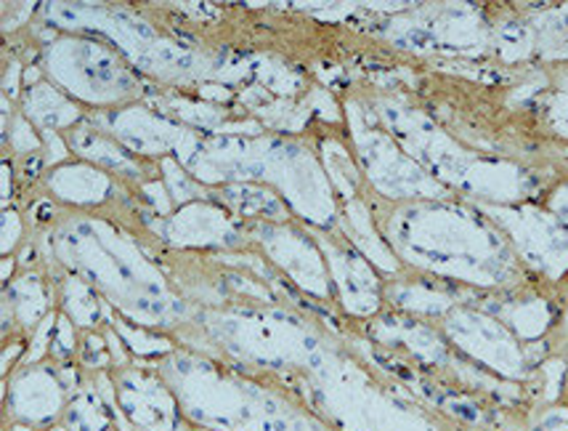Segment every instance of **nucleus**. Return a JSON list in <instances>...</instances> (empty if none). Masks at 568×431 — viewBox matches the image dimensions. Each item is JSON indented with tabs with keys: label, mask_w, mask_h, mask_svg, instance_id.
Masks as SVG:
<instances>
[{
	"label": "nucleus",
	"mask_w": 568,
	"mask_h": 431,
	"mask_svg": "<svg viewBox=\"0 0 568 431\" xmlns=\"http://www.w3.org/2000/svg\"><path fill=\"white\" fill-rule=\"evenodd\" d=\"M436 325L465 360L486 373L503 375L505 381H526L531 375V360L524 341L489 309L455 304L442 320H436Z\"/></svg>",
	"instance_id": "obj_1"
},
{
	"label": "nucleus",
	"mask_w": 568,
	"mask_h": 431,
	"mask_svg": "<svg viewBox=\"0 0 568 431\" xmlns=\"http://www.w3.org/2000/svg\"><path fill=\"white\" fill-rule=\"evenodd\" d=\"M62 370L49 362H38V365L19 368L13 375H6V419H11L17 427L40 431L62 423L72 394L62 379Z\"/></svg>",
	"instance_id": "obj_2"
},
{
	"label": "nucleus",
	"mask_w": 568,
	"mask_h": 431,
	"mask_svg": "<svg viewBox=\"0 0 568 431\" xmlns=\"http://www.w3.org/2000/svg\"><path fill=\"white\" fill-rule=\"evenodd\" d=\"M123 413L146 431H181V405L160 370L120 368L112 373Z\"/></svg>",
	"instance_id": "obj_3"
},
{
	"label": "nucleus",
	"mask_w": 568,
	"mask_h": 431,
	"mask_svg": "<svg viewBox=\"0 0 568 431\" xmlns=\"http://www.w3.org/2000/svg\"><path fill=\"white\" fill-rule=\"evenodd\" d=\"M110 427V408L91 387H78V392L70 394L62 429L64 431H104Z\"/></svg>",
	"instance_id": "obj_4"
},
{
	"label": "nucleus",
	"mask_w": 568,
	"mask_h": 431,
	"mask_svg": "<svg viewBox=\"0 0 568 431\" xmlns=\"http://www.w3.org/2000/svg\"><path fill=\"white\" fill-rule=\"evenodd\" d=\"M284 402L280 408V413H276V421L272 431H337L333 427H327V423L316 419V415H311L306 408H301L297 402L290 400L287 394L282 392Z\"/></svg>",
	"instance_id": "obj_5"
},
{
	"label": "nucleus",
	"mask_w": 568,
	"mask_h": 431,
	"mask_svg": "<svg viewBox=\"0 0 568 431\" xmlns=\"http://www.w3.org/2000/svg\"><path fill=\"white\" fill-rule=\"evenodd\" d=\"M510 431H568V405H545L526 413Z\"/></svg>",
	"instance_id": "obj_6"
}]
</instances>
